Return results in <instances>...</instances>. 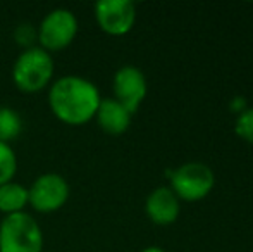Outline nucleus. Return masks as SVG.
Here are the masks:
<instances>
[{"instance_id":"f257e3e1","label":"nucleus","mask_w":253,"mask_h":252,"mask_svg":"<svg viewBox=\"0 0 253 252\" xmlns=\"http://www.w3.org/2000/svg\"><path fill=\"white\" fill-rule=\"evenodd\" d=\"M100 102V92L95 83L76 74L60 76L52 81L48 90V105L53 116L71 126H81L91 121Z\"/></svg>"},{"instance_id":"f03ea898","label":"nucleus","mask_w":253,"mask_h":252,"mask_svg":"<svg viewBox=\"0 0 253 252\" xmlns=\"http://www.w3.org/2000/svg\"><path fill=\"white\" fill-rule=\"evenodd\" d=\"M53 69L50 52L42 47L24 49L12 66V81L24 94H37L52 83Z\"/></svg>"},{"instance_id":"7ed1b4c3","label":"nucleus","mask_w":253,"mask_h":252,"mask_svg":"<svg viewBox=\"0 0 253 252\" xmlns=\"http://www.w3.org/2000/svg\"><path fill=\"white\" fill-rule=\"evenodd\" d=\"M43 232L31 214L17 212L0 223V252H42Z\"/></svg>"},{"instance_id":"20e7f679","label":"nucleus","mask_w":253,"mask_h":252,"mask_svg":"<svg viewBox=\"0 0 253 252\" xmlns=\"http://www.w3.org/2000/svg\"><path fill=\"white\" fill-rule=\"evenodd\" d=\"M169 189L179 201L198 202L205 199L215 187V175L205 162L191 161L181 164L169 176Z\"/></svg>"},{"instance_id":"39448f33","label":"nucleus","mask_w":253,"mask_h":252,"mask_svg":"<svg viewBox=\"0 0 253 252\" xmlns=\"http://www.w3.org/2000/svg\"><path fill=\"white\" fill-rule=\"evenodd\" d=\"M78 33V19L69 9H53L37 28V42L47 52L69 47Z\"/></svg>"},{"instance_id":"423d86ee","label":"nucleus","mask_w":253,"mask_h":252,"mask_svg":"<svg viewBox=\"0 0 253 252\" xmlns=\"http://www.w3.org/2000/svg\"><path fill=\"white\" fill-rule=\"evenodd\" d=\"M30 205L38 212H55L69 199V183L57 173H45L38 176L33 185L28 189Z\"/></svg>"},{"instance_id":"0eeeda50","label":"nucleus","mask_w":253,"mask_h":252,"mask_svg":"<svg viewBox=\"0 0 253 252\" xmlns=\"http://www.w3.org/2000/svg\"><path fill=\"white\" fill-rule=\"evenodd\" d=\"M95 19L103 33L123 37L136 23V7L129 0H100L95 3Z\"/></svg>"},{"instance_id":"6e6552de","label":"nucleus","mask_w":253,"mask_h":252,"mask_svg":"<svg viewBox=\"0 0 253 252\" xmlns=\"http://www.w3.org/2000/svg\"><path fill=\"white\" fill-rule=\"evenodd\" d=\"M114 99L127 109L131 114L140 109L147 97L148 85L143 71L136 66H123L116 71L112 80Z\"/></svg>"},{"instance_id":"1a4fd4ad","label":"nucleus","mask_w":253,"mask_h":252,"mask_svg":"<svg viewBox=\"0 0 253 252\" xmlns=\"http://www.w3.org/2000/svg\"><path fill=\"white\" fill-rule=\"evenodd\" d=\"M145 211L152 223L160 226H169L176 223L181 212L179 199L169 187H157L152 190L145 202Z\"/></svg>"},{"instance_id":"9d476101","label":"nucleus","mask_w":253,"mask_h":252,"mask_svg":"<svg viewBox=\"0 0 253 252\" xmlns=\"http://www.w3.org/2000/svg\"><path fill=\"white\" fill-rule=\"evenodd\" d=\"M131 114L116 99H102L95 119L100 128L109 135H123L131 125Z\"/></svg>"},{"instance_id":"9b49d317","label":"nucleus","mask_w":253,"mask_h":252,"mask_svg":"<svg viewBox=\"0 0 253 252\" xmlns=\"http://www.w3.org/2000/svg\"><path fill=\"white\" fill-rule=\"evenodd\" d=\"M26 205H30V194L26 187L16 182L0 185V212L5 216L17 214L24 212Z\"/></svg>"},{"instance_id":"f8f14e48","label":"nucleus","mask_w":253,"mask_h":252,"mask_svg":"<svg viewBox=\"0 0 253 252\" xmlns=\"http://www.w3.org/2000/svg\"><path fill=\"white\" fill-rule=\"evenodd\" d=\"M23 131V119L19 112L12 107L0 105V142L9 144L14 142Z\"/></svg>"},{"instance_id":"ddd939ff","label":"nucleus","mask_w":253,"mask_h":252,"mask_svg":"<svg viewBox=\"0 0 253 252\" xmlns=\"http://www.w3.org/2000/svg\"><path fill=\"white\" fill-rule=\"evenodd\" d=\"M17 173V157L9 144L0 142V185L14 182Z\"/></svg>"},{"instance_id":"4468645a","label":"nucleus","mask_w":253,"mask_h":252,"mask_svg":"<svg viewBox=\"0 0 253 252\" xmlns=\"http://www.w3.org/2000/svg\"><path fill=\"white\" fill-rule=\"evenodd\" d=\"M234 131L241 140L253 145V109L247 107L243 112H240L234 123Z\"/></svg>"},{"instance_id":"2eb2a0df","label":"nucleus","mask_w":253,"mask_h":252,"mask_svg":"<svg viewBox=\"0 0 253 252\" xmlns=\"http://www.w3.org/2000/svg\"><path fill=\"white\" fill-rule=\"evenodd\" d=\"M16 40L21 45H26V49L35 47L31 44H33V40H37V30L31 24H21L16 30Z\"/></svg>"},{"instance_id":"dca6fc26","label":"nucleus","mask_w":253,"mask_h":252,"mask_svg":"<svg viewBox=\"0 0 253 252\" xmlns=\"http://www.w3.org/2000/svg\"><path fill=\"white\" fill-rule=\"evenodd\" d=\"M231 109H233V111H236L238 114H240V112H243L245 109H247V102H245V99L243 97H234L233 101H231Z\"/></svg>"},{"instance_id":"f3484780","label":"nucleus","mask_w":253,"mask_h":252,"mask_svg":"<svg viewBox=\"0 0 253 252\" xmlns=\"http://www.w3.org/2000/svg\"><path fill=\"white\" fill-rule=\"evenodd\" d=\"M141 252H166V251H164V249H160V247L152 246V247H147V249H143Z\"/></svg>"}]
</instances>
